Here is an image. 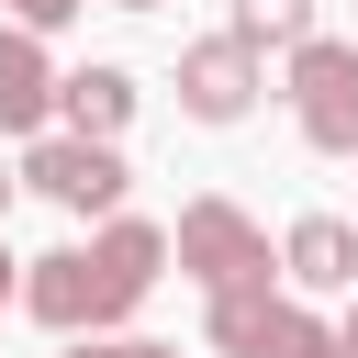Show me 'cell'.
Returning <instances> with one entry per match:
<instances>
[{
    "instance_id": "cell-9",
    "label": "cell",
    "mask_w": 358,
    "mask_h": 358,
    "mask_svg": "<svg viewBox=\"0 0 358 358\" xmlns=\"http://www.w3.org/2000/svg\"><path fill=\"white\" fill-rule=\"evenodd\" d=\"M268 313H280V280H246V291H201V336H213V358H257Z\"/></svg>"
},
{
    "instance_id": "cell-18",
    "label": "cell",
    "mask_w": 358,
    "mask_h": 358,
    "mask_svg": "<svg viewBox=\"0 0 358 358\" xmlns=\"http://www.w3.org/2000/svg\"><path fill=\"white\" fill-rule=\"evenodd\" d=\"M157 358H179V347H157Z\"/></svg>"
},
{
    "instance_id": "cell-2",
    "label": "cell",
    "mask_w": 358,
    "mask_h": 358,
    "mask_svg": "<svg viewBox=\"0 0 358 358\" xmlns=\"http://www.w3.org/2000/svg\"><path fill=\"white\" fill-rule=\"evenodd\" d=\"M168 257H179V280H190V291H246V280H280L268 235H257V224H246L224 190L179 201V224H168Z\"/></svg>"
},
{
    "instance_id": "cell-12",
    "label": "cell",
    "mask_w": 358,
    "mask_h": 358,
    "mask_svg": "<svg viewBox=\"0 0 358 358\" xmlns=\"http://www.w3.org/2000/svg\"><path fill=\"white\" fill-rule=\"evenodd\" d=\"M0 11H11V22H22V34H67V22H78V11H90V0H0Z\"/></svg>"
},
{
    "instance_id": "cell-1",
    "label": "cell",
    "mask_w": 358,
    "mask_h": 358,
    "mask_svg": "<svg viewBox=\"0 0 358 358\" xmlns=\"http://www.w3.org/2000/svg\"><path fill=\"white\" fill-rule=\"evenodd\" d=\"M157 268H168V224L112 213L90 246H45V257H22V313H34L45 336H123V313L157 291Z\"/></svg>"
},
{
    "instance_id": "cell-8",
    "label": "cell",
    "mask_w": 358,
    "mask_h": 358,
    "mask_svg": "<svg viewBox=\"0 0 358 358\" xmlns=\"http://www.w3.org/2000/svg\"><path fill=\"white\" fill-rule=\"evenodd\" d=\"M280 280L291 291H358V224L347 213H302L280 235Z\"/></svg>"
},
{
    "instance_id": "cell-13",
    "label": "cell",
    "mask_w": 358,
    "mask_h": 358,
    "mask_svg": "<svg viewBox=\"0 0 358 358\" xmlns=\"http://www.w3.org/2000/svg\"><path fill=\"white\" fill-rule=\"evenodd\" d=\"M67 358H157L145 336H67Z\"/></svg>"
},
{
    "instance_id": "cell-11",
    "label": "cell",
    "mask_w": 358,
    "mask_h": 358,
    "mask_svg": "<svg viewBox=\"0 0 358 358\" xmlns=\"http://www.w3.org/2000/svg\"><path fill=\"white\" fill-rule=\"evenodd\" d=\"M257 358H347V347H336V324H324V313H302V302L280 291V313H268V336H257Z\"/></svg>"
},
{
    "instance_id": "cell-16",
    "label": "cell",
    "mask_w": 358,
    "mask_h": 358,
    "mask_svg": "<svg viewBox=\"0 0 358 358\" xmlns=\"http://www.w3.org/2000/svg\"><path fill=\"white\" fill-rule=\"evenodd\" d=\"M11 201H22V168H0V224H11Z\"/></svg>"
},
{
    "instance_id": "cell-10",
    "label": "cell",
    "mask_w": 358,
    "mask_h": 358,
    "mask_svg": "<svg viewBox=\"0 0 358 358\" xmlns=\"http://www.w3.org/2000/svg\"><path fill=\"white\" fill-rule=\"evenodd\" d=\"M224 34H235V45H257V56H268V45L291 56V45H302V34H324V22H313V0H235V22H224Z\"/></svg>"
},
{
    "instance_id": "cell-5",
    "label": "cell",
    "mask_w": 358,
    "mask_h": 358,
    "mask_svg": "<svg viewBox=\"0 0 358 358\" xmlns=\"http://www.w3.org/2000/svg\"><path fill=\"white\" fill-rule=\"evenodd\" d=\"M257 45H235V34H201V45H179V112L190 123H246L257 112Z\"/></svg>"
},
{
    "instance_id": "cell-4",
    "label": "cell",
    "mask_w": 358,
    "mask_h": 358,
    "mask_svg": "<svg viewBox=\"0 0 358 358\" xmlns=\"http://www.w3.org/2000/svg\"><path fill=\"white\" fill-rule=\"evenodd\" d=\"M22 190H45V201L78 213V224H112L123 190H134V168H123V145H101V134H34Z\"/></svg>"
},
{
    "instance_id": "cell-14",
    "label": "cell",
    "mask_w": 358,
    "mask_h": 358,
    "mask_svg": "<svg viewBox=\"0 0 358 358\" xmlns=\"http://www.w3.org/2000/svg\"><path fill=\"white\" fill-rule=\"evenodd\" d=\"M336 347H347V358H358V291H347V313H336Z\"/></svg>"
},
{
    "instance_id": "cell-7",
    "label": "cell",
    "mask_w": 358,
    "mask_h": 358,
    "mask_svg": "<svg viewBox=\"0 0 358 358\" xmlns=\"http://www.w3.org/2000/svg\"><path fill=\"white\" fill-rule=\"evenodd\" d=\"M56 56H45V34H22V22H0V134H45L56 123Z\"/></svg>"
},
{
    "instance_id": "cell-6",
    "label": "cell",
    "mask_w": 358,
    "mask_h": 358,
    "mask_svg": "<svg viewBox=\"0 0 358 358\" xmlns=\"http://www.w3.org/2000/svg\"><path fill=\"white\" fill-rule=\"evenodd\" d=\"M134 67H112V56H90V67H67L56 78V134H101V145H123V123H134Z\"/></svg>"
},
{
    "instance_id": "cell-17",
    "label": "cell",
    "mask_w": 358,
    "mask_h": 358,
    "mask_svg": "<svg viewBox=\"0 0 358 358\" xmlns=\"http://www.w3.org/2000/svg\"><path fill=\"white\" fill-rule=\"evenodd\" d=\"M112 11H157V0H112Z\"/></svg>"
},
{
    "instance_id": "cell-15",
    "label": "cell",
    "mask_w": 358,
    "mask_h": 358,
    "mask_svg": "<svg viewBox=\"0 0 358 358\" xmlns=\"http://www.w3.org/2000/svg\"><path fill=\"white\" fill-rule=\"evenodd\" d=\"M0 302H22V257L11 246H0Z\"/></svg>"
},
{
    "instance_id": "cell-3",
    "label": "cell",
    "mask_w": 358,
    "mask_h": 358,
    "mask_svg": "<svg viewBox=\"0 0 358 358\" xmlns=\"http://www.w3.org/2000/svg\"><path fill=\"white\" fill-rule=\"evenodd\" d=\"M291 123H302L313 157H358V45L347 34L291 45Z\"/></svg>"
}]
</instances>
